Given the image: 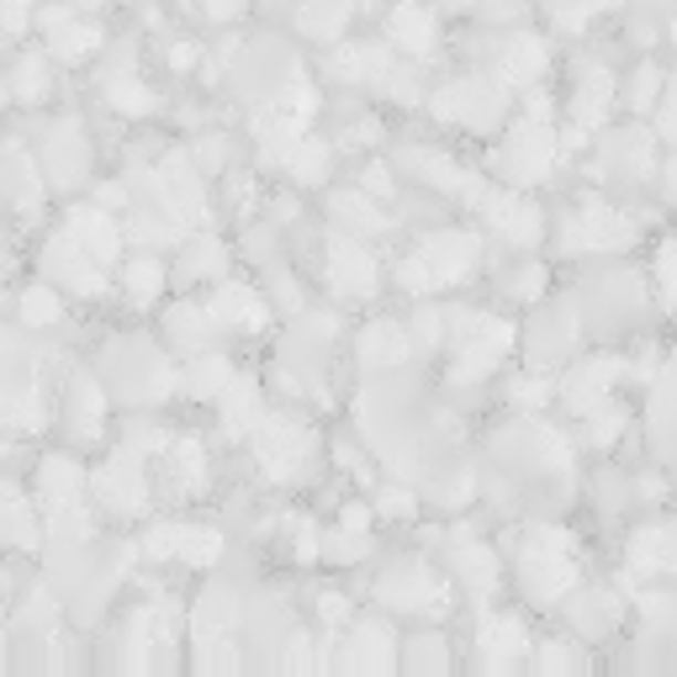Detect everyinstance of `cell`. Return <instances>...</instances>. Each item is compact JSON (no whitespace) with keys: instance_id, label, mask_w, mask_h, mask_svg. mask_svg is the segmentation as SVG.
Here are the masks:
<instances>
[{"instance_id":"5bb4252c","label":"cell","mask_w":677,"mask_h":677,"mask_svg":"<svg viewBox=\"0 0 677 677\" xmlns=\"http://www.w3.org/2000/svg\"><path fill=\"white\" fill-rule=\"evenodd\" d=\"M43 169H49V186H80V175L91 169V148L74 133V122H64L59 133L43 138ZM38 169V175H43Z\"/></svg>"},{"instance_id":"681fc988","label":"cell","mask_w":677,"mask_h":677,"mask_svg":"<svg viewBox=\"0 0 677 677\" xmlns=\"http://www.w3.org/2000/svg\"><path fill=\"white\" fill-rule=\"evenodd\" d=\"M503 291H519V302H534V296L545 291V270H540V265L508 270V275H503Z\"/></svg>"},{"instance_id":"816d5d0a","label":"cell","mask_w":677,"mask_h":677,"mask_svg":"<svg viewBox=\"0 0 677 677\" xmlns=\"http://www.w3.org/2000/svg\"><path fill=\"white\" fill-rule=\"evenodd\" d=\"M656 281H662V296L677 302V239L662 243V260H656Z\"/></svg>"},{"instance_id":"9a60e30c","label":"cell","mask_w":677,"mask_h":677,"mask_svg":"<svg viewBox=\"0 0 677 677\" xmlns=\"http://www.w3.org/2000/svg\"><path fill=\"white\" fill-rule=\"evenodd\" d=\"M530 334H534L530 361L534 365H556V361H566V355H572V344H577V334H582V323H577V313H572V308H551V313L534 317Z\"/></svg>"},{"instance_id":"9c48e42d","label":"cell","mask_w":677,"mask_h":677,"mask_svg":"<svg viewBox=\"0 0 677 677\" xmlns=\"http://www.w3.org/2000/svg\"><path fill=\"white\" fill-rule=\"evenodd\" d=\"M503 91L508 85H492V80H456V85H445L435 96V112L439 117H460L466 127L487 133L498 122V112H503Z\"/></svg>"},{"instance_id":"91938a15","label":"cell","mask_w":677,"mask_h":677,"mask_svg":"<svg viewBox=\"0 0 677 677\" xmlns=\"http://www.w3.org/2000/svg\"><path fill=\"white\" fill-rule=\"evenodd\" d=\"M445 6H450V11H471L477 0H445Z\"/></svg>"},{"instance_id":"4dcf8cb0","label":"cell","mask_w":677,"mask_h":677,"mask_svg":"<svg viewBox=\"0 0 677 677\" xmlns=\"http://www.w3.org/2000/svg\"><path fill=\"white\" fill-rule=\"evenodd\" d=\"M180 382H186V392H191V397H201V403H218V392L233 382V365L222 361V355H212V350H201Z\"/></svg>"},{"instance_id":"2e32d148","label":"cell","mask_w":677,"mask_h":677,"mask_svg":"<svg viewBox=\"0 0 677 677\" xmlns=\"http://www.w3.org/2000/svg\"><path fill=\"white\" fill-rule=\"evenodd\" d=\"M64 233H70V239L80 243V249H85L96 265H112V260H117V249H122V228L106 218L101 207H74Z\"/></svg>"},{"instance_id":"d6986e66","label":"cell","mask_w":677,"mask_h":677,"mask_svg":"<svg viewBox=\"0 0 677 677\" xmlns=\"http://www.w3.org/2000/svg\"><path fill=\"white\" fill-rule=\"evenodd\" d=\"M334 667H355V673H376V667H392V629L382 619H365L355 625L350 646L334 656Z\"/></svg>"},{"instance_id":"74e56055","label":"cell","mask_w":677,"mask_h":677,"mask_svg":"<svg viewBox=\"0 0 677 677\" xmlns=\"http://www.w3.org/2000/svg\"><path fill=\"white\" fill-rule=\"evenodd\" d=\"M572 619H577L582 635H587V629L598 635V629H608L614 619H619V604H614L608 593H582L577 604H572Z\"/></svg>"},{"instance_id":"6f0895ef","label":"cell","mask_w":677,"mask_h":677,"mask_svg":"<svg viewBox=\"0 0 677 677\" xmlns=\"http://www.w3.org/2000/svg\"><path fill=\"white\" fill-rule=\"evenodd\" d=\"M207 6V17H218V22H228V17H239L243 0H201Z\"/></svg>"},{"instance_id":"4fadbf2b","label":"cell","mask_w":677,"mask_h":677,"mask_svg":"<svg viewBox=\"0 0 677 677\" xmlns=\"http://www.w3.org/2000/svg\"><path fill=\"white\" fill-rule=\"evenodd\" d=\"M477 207H487V222H492L513 249H534L540 233H545V218H540L534 201H519V196H482Z\"/></svg>"},{"instance_id":"11a10c76","label":"cell","mask_w":677,"mask_h":677,"mask_svg":"<svg viewBox=\"0 0 677 677\" xmlns=\"http://www.w3.org/2000/svg\"><path fill=\"white\" fill-rule=\"evenodd\" d=\"M662 133H667V138H677V80L667 85V106H662Z\"/></svg>"},{"instance_id":"f1b7e54d","label":"cell","mask_w":677,"mask_h":677,"mask_svg":"<svg viewBox=\"0 0 677 677\" xmlns=\"http://www.w3.org/2000/svg\"><path fill=\"white\" fill-rule=\"evenodd\" d=\"M608 106H614V80H608V70H593L582 74V85H577V127H604V117H608Z\"/></svg>"},{"instance_id":"cb8c5ba5","label":"cell","mask_w":677,"mask_h":677,"mask_svg":"<svg viewBox=\"0 0 677 677\" xmlns=\"http://www.w3.org/2000/svg\"><path fill=\"white\" fill-rule=\"evenodd\" d=\"M598 165L619 180H646L652 175V138L646 133H614L604 138V159Z\"/></svg>"},{"instance_id":"f35d334b","label":"cell","mask_w":677,"mask_h":677,"mask_svg":"<svg viewBox=\"0 0 677 677\" xmlns=\"http://www.w3.org/2000/svg\"><path fill=\"white\" fill-rule=\"evenodd\" d=\"M582 418H587V429H582L587 445H614V439L625 435V424H629L625 408H604V403H598V408H587Z\"/></svg>"},{"instance_id":"be15d7a7","label":"cell","mask_w":677,"mask_h":677,"mask_svg":"<svg viewBox=\"0 0 677 677\" xmlns=\"http://www.w3.org/2000/svg\"><path fill=\"white\" fill-rule=\"evenodd\" d=\"M11 6H32V0H11Z\"/></svg>"},{"instance_id":"484cf974","label":"cell","mask_w":677,"mask_h":677,"mask_svg":"<svg viewBox=\"0 0 677 677\" xmlns=\"http://www.w3.org/2000/svg\"><path fill=\"white\" fill-rule=\"evenodd\" d=\"M218 403H222V429L228 435H249L260 424V387H254V376L233 371V382L218 392Z\"/></svg>"},{"instance_id":"d4e9b609","label":"cell","mask_w":677,"mask_h":677,"mask_svg":"<svg viewBox=\"0 0 677 677\" xmlns=\"http://www.w3.org/2000/svg\"><path fill=\"white\" fill-rule=\"evenodd\" d=\"M101 413H106V392H101L96 376H70V408H64V418H70L74 439H96Z\"/></svg>"},{"instance_id":"7402d4cb","label":"cell","mask_w":677,"mask_h":677,"mask_svg":"<svg viewBox=\"0 0 677 677\" xmlns=\"http://www.w3.org/2000/svg\"><path fill=\"white\" fill-rule=\"evenodd\" d=\"M545 74V43L540 38H508L498 49V85H534Z\"/></svg>"},{"instance_id":"bcb514c9","label":"cell","mask_w":677,"mask_h":677,"mask_svg":"<svg viewBox=\"0 0 677 677\" xmlns=\"http://www.w3.org/2000/svg\"><path fill=\"white\" fill-rule=\"evenodd\" d=\"M656 85H662V74H656V64H640V70L629 74V85H625V101L635 106V112H646L656 101Z\"/></svg>"},{"instance_id":"6da1fadb","label":"cell","mask_w":677,"mask_h":677,"mask_svg":"<svg viewBox=\"0 0 677 677\" xmlns=\"http://www.w3.org/2000/svg\"><path fill=\"white\" fill-rule=\"evenodd\" d=\"M519 582L534 604H561L577 587V561H572V540L561 530H534L530 545L519 551Z\"/></svg>"},{"instance_id":"6125c7cd","label":"cell","mask_w":677,"mask_h":677,"mask_svg":"<svg viewBox=\"0 0 677 677\" xmlns=\"http://www.w3.org/2000/svg\"><path fill=\"white\" fill-rule=\"evenodd\" d=\"M0 662H6V635H0Z\"/></svg>"},{"instance_id":"8d00e7d4","label":"cell","mask_w":677,"mask_h":677,"mask_svg":"<svg viewBox=\"0 0 677 677\" xmlns=\"http://www.w3.org/2000/svg\"><path fill=\"white\" fill-rule=\"evenodd\" d=\"M228 265V254H222L218 239H196L186 249V260H180V281H207V275H222Z\"/></svg>"},{"instance_id":"7bdbcfd3","label":"cell","mask_w":677,"mask_h":677,"mask_svg":"<svg viewBox=\"0 0 677 677\" xmlns=\"http://www.w3.org/2000/svg\"><path fill=\"white\" fill-rule=\"evenodd\" d=\"M169 435L159 429V424H127V439H122V450H133V456H165Z\"/></svg>"},{"instance_id":"ac0fdd59","label":"cell","mask_w":677,"mask_h":677,"mask_svg":"<svg viewBox=\"0 0 677 677\" xmlns=\"http://www.w3.org/2000/svg\"><path fill=\"white\" fill-rule=\"evenodd\" d=\"M165 334L175 350H186V355H201L212 338H218V317L207 302H175L165 317Z\"/></svg>"},{"instance_id":"f907efd6","label":"cell","mask_w":677,"mask_h":677,"mask_svg":"<svg viewBox=\"0 0 677 677\" xmlns=\"http://www.w3.org/2000/svg\"><path fill=\"white\" fill-rule=\"evenodd\" d=\"M191 165H196V175H222V165H228V144H222V138H201L196 154H191Z\"/></svg>"},{"instance_id":"1f68e13d","label":"cell","mask_w":677,"mask_h":677,"mask_svg":"<svg viewBox=\"0 0 677 677\" xmlns=\"http://www.w3.org/2000/svg\"><path fill=\"white\" fill-rule=\"evenodd\" d=\"M165 260L159 254H138V260H127V270H122V291L144 308V302H154L159 291H165Z\"/></svg>"},{"instance_id":"836d02e7","label":"cell","mask_w":677,"mask_h":677,"mask_svg":"<svg viewBox=\"0 0 677 677\" xmlns=\"http://www.w3.org/2000/svg\"><path fill=\"white\" fill-rule=\"evenodd\" d=\"M38 487H43V503L49 498H74V492H85V466H74L70 456H53L38 466Z\"/></svg>"},{"instance_id":"277c9868","label":"cell","mask_w":677,"mask_h":677,"mask_svg":"<svg viewBox=\"0 0 677 677\" xmlns=\"http://www.w3.org/2000/svg\"><path fill=\"white\" fill-rule=\"evenodd\" d=\"M418 260H424V270H429V287H460L471 270H477V260H482V243L471 239V233H429V239L413 249Z\"/></svg>"},{"instance_id":"f6af8a7d","label":"cell","mask_w":677,"mask_h":677,"mask_svg":"<svg viewBox=\"0 0 677 677\" xmlns=\"http://www.w3.org/2000/svg\"><path fill=\"white\" fill-rule=\"evenodd\" d=\"M439 338H445V313H439V308H418V317L408 323V344H418V350H435Z\"/></svg>"},{"instance_id":"30bf717a","label":"cell","mask_w":677,"mask_h":677,"mask_svg":"<svg viewBox=\"0 0 677 677\" xmlns=\"http://www.w3.org/2000/svg\"><path fill=\"white\" fill-rule=\"evenodd\" d=\"M329 254H334V260H329L334 291L344 296V302H365V296L376 291V254L365 249V239H355V233H338Z\"/></svg>"},{"instance_id":"44dd1931","label":"cell","mask_w":677,"mask_h":677,"mask_svg":"<svg viewBox=\"0 0 677 677\" xmlns=\"http://www.w3.org/2000/svg\"><path fill=\"white\" fill-rule=\"evenodd\" d=\"M408 329H397V323H371L361 334V344H355V355H361V365L365 371H392V365H403L408 361Z\"/></svg>"},{"instance_id":"7c38bea8","label":"cell","mask_w":677,"mask_h":677,"mask_svg":"<svg viewBox=\"0 0 677 677\" xmlns=\"http://www.w3.org/2000/svg\"><path fill=\"white\" fill-rule=\"evenodd\" d=\"M625 376V365L614 361V355H593V361H582L566 382H561V403L572 413H587V408H598L608 392H614V382Z\"/></svg>"},{"instance_id":"ffe728a7","label":"cell","mask_w":677,"mask_h":677,"mask_svg":"<svg viewBox=\"0 0 677 677\" xmlns=\"http://www.w3.org/2000/svg\"><path fill=\"white\" fill-rule=\"evenodd\" d=\"M207 308L218 317V329H243V334L265 329V302H260V291L249 287H218L207 296Z\"/></svg>"},{"instance_id":"8fae6325","label":"cell","mask_w":677,"mask_h":677,"mask_svg":"<svg viewBox=\"0 0 677 677\" xmlns=\"http://www.w3.org/2000/svg\"><path fill=\"white\" fill-rule=\"evenodd\" d=\"M43 275L59 281V287L80 291V296H96V291L106 287V281H101V265L70 239V233H59V239L49 243V254H43Z\"/></svg>"},{"instance_id":"603a6c76","label":"cell","mask_w":677,"mask_h":677,"mask_svg":"<svg viewBox=\"0 0 677 677\" xmlns=\"http://www.w3.org/2000/svg\"><path fill=\"white\" fill-rule=\"evenodd\" d=\"M387 38L397 43V49H408V53H435V43H439L435 11H424L418 0L397 6V11L387 17Z\"/></svg>"},{"instance_id":"4316f807","label":"cell","mask_w":677,"mask_h":677,"mask_svg":"<svg viewBox=\"0 0 677 677\" xmlns=\"http://www.w3.org/2000/svg\"><path fill=\"white\" fill-rule=\"evenodd\" d=\"M334 222H338V233H355V239H376V233L387 228V218H382V207L371 201V191H338Z\"/></svg>"},{"instance_id":"d590c367","label":"cell","mask_w":677,"mask_h":677,"mask_svg":"<svg viewBox=\"0 0 677 677\" xmlns=\"http://www.w3.org/2000/svg\"><path fill=\"white\" fill-rule=\"evenodd\" d=\"M165 466H169V477H175V487H196V482H201V466H207V456H201V439H169V445H165Z\"/></svg>"},{"instance_id":"60d3db41","label":"cell","mask_w":677,"mask_h":677,"mask_svg":"<svg viewBox=\"0 0 677 677\" xmlns=\"http://www.w3.org/2000/svg\"><path fill=\"white\" fill-rule=\"evenodd\" d=\"M11 96H22V101H43V96H49V64H43L38 53L17 64V74H11Z\"/></svg>"},{"instance_id":"d6a6232c","label":"cell","mask_w":677,"mask_h":677,"mask_svg":"<svg viewBox=\"0 0 677 677\" xmlns=\"http://www.w3.org/2000/svg\"><path fill=\"white\" fill-rule=\"evenodd\" d=\"M281 165H287L291 180H302V186H317V180L329 175V144H317V138H308V133H302V138L287 148V159H281Z\"/></svg>"},{"instance_id":"7a4b0ae2","label":"cell","mask_w":677,"mask_h":677,"mask_svg":"<svg viewBox=\"0 0 677 677\" xmlns=\"http://www.w3.org/2000/svg\"><path fill=\"white\" fill-rule=\"evenodd\" d=\"M249 439H254V456H260V466H265L275 482L302 477V466L313 456V429L302 418H260L249 429Z\"/></svg>"},{"instance_id":"f546056e","label":"cell","mask_w":677,"mask_h":677,"mask_svg":"<svg viewBox=\"0 0 677 677\" xmlns=\"http://www.w3.org/2000/svg\"><path fill=\"white\" fill-rule=\"evenodd\" d=\"M101 85H106V101H112L117 112H127V117H148V112L159 106V101H154V91H144V80H138V74H127L122 64H117V70H106V80H101Z\"/></svg>"},{"instance_id":"ab89813d","label":"cell","mask_w":677,"mask_h":677,"mask_svg":"<svg viewBox=\"0 0 677 677\" xmlns=\"http://www.w3.org/2000/svg\"><path fill=\"white\" fill-rule=\"evenodd\" d=\"M371 551V540H365V530H334V534H323V556L338 561V566H355V561Z\"/></svg>"},{"instance_id":"94428289","label":"cell","mask_w":677,"mask_h":677,"mask_svg":"<svg viewBox=\"0 0 677 677\" xmlns=\"http://www.w3.org/2000/svg\"><path fill=\"white\" fill-rule=\"evenodd\" d=\"M101 0H74V11H96Z\"/></svg>"},{"instance_id":"f5cc1de1","label":"cell","mask_w":677,"mask_h":677,"mask_svg":"<svg viewBox=\"0 0 677 677\" xmlns=\"http://www.w3.org/2000/svg\"><path fill=\"white\" fill-rule=\"evenodd\" d=\"M534 667H540V673H556V667H577V652H566V646H540V652H534Z\"/></svg>"},{"instance_id":"7dc6e473","label":"cell","mask_w":677,"mask_h":677,"mask_svg":"<svg viewBox=\"0 0 677 677\" xmlns=\"http://www.w3.org/2000/svg\"><path fill=\"white\" fill-rule=\"evenodd\" d=\"M408 667H450V656H445V646H439V635H413L408 656H403Z\"/></svg>"},{"instance_id":"680465c9","label":"cell","mask_w":677,"mask_h":677,"mask_svg":"<svg viewBox=\"0 0 677 677\" xmlns=\"http://www.w3.org/2000/svg\"><path fill=\"white\" fill-rule=\"evenodd\" d=\"M667 191L677 196V159H673V165H667Z\"/></svg>"},{"instance_id":"52a82bcc","label":"cell","mask_w":677,"mask_h":677,"mask_svg":"<svg viewBox=\"0 0 677 677\" xmlns=\"http://www.w3.org/2000/svg\"><path fill=\"white\" fill-rule=\"evenodd\" d=\"M144 551L154 561H186V566H212L222 556V534L201 524H154L144 534Z\"/></svg>"},{"instance_id":"ee69618b","label":"cell","mask_w":677,"mask_h":677,"mask_svg":"<svg viewBox=\"0 0 677 677\" xmlns=\"http://www.w3.org/2000/svg\"><path fill=\"white\" fill-rule=\"evenodd\" d=\"M551 392H556L551 376H513V382H508V397H513L519 408H540V403H551Z\"/></svg>"},{"instance_id":"8992f818","label":"cell","mask_w":677,"mask_h":677,"mask_svg":"<svg viewBox=\"0 0 677 677\" xmlns=\"http://www.w3.org/2000/svg\"><path fill=\"white\" fill-rule=\"evenodd\" d=\"M551 159H556L551 127H545V122H519V127H508V144H503V154H498V169L513 175L519 186H530V180H540V175L551 169Z\"/></svg>"},{"instance_id":"ba28073f","label":"cell","mask_w":677,"mask_h":677,"mask_svg":"<svg viewBox=\"0 0 677 677\" xmlns=\"http://www.w3.org/2000/svg\"><path fill=\"white\" fill-rule=\"evenodd\" d=\"M91 492H96V503L112 508V513H144L148 508L144 460L133 456V450H122L117 460H106L96 477H91Z\"/></svg>"},{"instance_id":"db71d44e","label":"cell","mask_w":677,"mask_h":677,"mask_svg":"<svg viewBox=\"0 0 677 677\" xmlns=\"http://www.w3.org/2000/svg\"><path fill=\"white\" fill-rule=\"evenodd\" d=\"M317 614H323V625H344V619H350V598H344V593H323V598H317Z\"/></svg>"},{"instance_id":"e575fe53","label":"cell","mask_w":677,"mask_h":677,"mask_svg":"<svg viewBox=\"0 0 677 677\" xmlns=\"http://www.w3.org/2000/svg\"><path fill=\"white\" fill-rule=\"evenodd\" d=\"M350 22V0H308L296 11V27L308 38H338V27Z\"/></svg>"},{"instance_id":"b9f144b4","label":"cell","mask_w":677,"mask_h":677,"mask_svg":"<svg viewBox=\"0 0 677 677\" xmlns=\"http://www.w3.org/2000/svg\"><path fill=\"white\" fill-rule=\"evenodd\" d=\"M59 291L53 287H32V291H22V317L32 323V329H53L59 323Z\"/></svg>"},{"instance_id":"c3c4849f","label":"cell","mask_w":677,"mask_h":677,"mask_svg":"<svg viewBox=\"0 0 677 677\" xmlns=\"http://www.w3.org/2000/svg\"><path fill=\"white\" fill-rule=\"evenodd\" d=\"M376 519H387V524H397V519H413V492L408 487H387L382 498H376V508H371Z\"/></svg>"},{"instance_id":"83f0119b","label":"cell","mask_w":677,"mask_h":677,"mask_svg":"<svg viewBox=\"0 0 677 677\" xmlns=\"http://www.w3.org/2000/svg\"><path fill=\"white\" fill-rule=\"evenodd\" d=\"M450 561H456L460 582H466L477 598H487V593H492V582H498V561H492V551H487V545H477L471 534H456V551H450Z\"/></svg>"},{"instance_id":"e0dca14e","label":"cell","mask_w":677,"mask_h":677,"mask_svg":"<svg viewBox=\"0 0 677 677\" xmlns=\"http://www.w3.org/2000/svg\"><path fill=\"white\" fill-rule=\"evenodd\" d=\"M477 646H482V667H519L530 652V635L513 614H487Z\"/></svg>"},{"instance_id":"5b68a950","label":"cell","mask_w":677,"mask_h":677,"mask_svg":"<svg viewBox=\"0 0 677 677\" xmlns=\"http://www.w3.org/2000/svg\"><path fill=\"white\" fill-rule=\"evenodd\" d=\"M376 598L387 608H429V614H445L450 608V598H445V587H439L418 561H392L387 572H382V582H376Z\"/></svg>"},{"instance_id":"e7e4bbea","label":"cell","mask_w":677,"mask_h":677,"mask_svg":"<svg viewBox=\"0 0 677 677\" xmlns=\"http://www.w3.org/2000/svg\"><path fill=\"white\" fill-rule=\"evenodd\" d=\"M673 43H677V22H673Z\"/></svg>"},{"instance_id":"9f6ffc18","label":"cell","mask_w":677,"mask_h":677,"mask_svg":"<svg viewBox=\"0 0 677 677\" xmlns=\"http://www.w3.org/2000/svg\"><path fill=\"white\" fill-rule=\"evenodd\" d=\"M365 191H371V196H392V175H387V165H371V175H365Z\"/></svg>"},{"instance_id":"3957f363","label":"cell","mask_w":677,"mask_h":677,"mask_svg":"<svg viewBox=\"0 0 677 677\" xmlns=\"http://www.w3.org/2000/svg\"><path fill=\"white\" fill-rule=\"evenodd\" d=\"M640 228L625 218V212H614V207H604V201H587V207H577L572 218H566V228H561V249L566 254H604V249H625L629 239H635Z\"/></svg>"}]
</instances>
